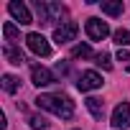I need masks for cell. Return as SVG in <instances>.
Listing matches in <instances>:
<instances>
[{"instance_id":"ffe728a7","label":"cell","mask_w":130,"mask_h":130,"mask_svg":"<svg viewBox=\"0 0 130 130\" xmlns=\"http://www.w3.org/2000/svg\"><path fill=\"white\" fill-rule=\"evenodd\" d=\"M127 72H130V64H127Z\"/></svg>"},{"instance_id":"7c38bea8","label":"cell","mask_w":130,"mask_h":130,"mask_svg":"<svg viewBox=\"0 0 130 130\" xmlns=\"http://www.w3.org/2000/svg\"><path fill=\"white\" fill-rule=\"evenodd\" d=\"M102 13H107V15H120V13H122V3H120V0H105V3H102Z\"/></svg>"},{"instance_id":"d6986e66","label":"cell","mask_w":130,"mask_h":130,"mask_svg":"<svg viewBox=\"0 0 130 130\" xmlns=\"http://www.w3.org/2000/svg\"><path fill=\"white\" fill-rule=\"evenodd\" d=\"M117 61H130V51L120 48V51H117Z\"/></svg>"},{"instance_id":"30bf717a","label":"cell","mask_w":130,"mask_h":130,"mask_svg":"<svg viewBox=\"0 0 130 130\" xmlns=\"http://www.w3.org/2000/svg\"><path fill=\"white\" fill-rule=\"evenodd\" d=\"M3 56H5L10 64H15V67H21V64L26 61V56H23V51H21L18 46H5V48H3Z\"/></svg>"},{"instance_id":"9c48e42d","label":"cell","mask_w":130,"mask_h":130,"mask_svg":"<svg viewBox=\"0 0 130 130\" xmlns=\"http://www.w3.org/2000/svg\"><path fill=\"white\" fill-rule=\"evenodd\" d=\"M31 82L36 84V87H48V84H54L56 79H54V74L46 69V67H31Z\"/></svg>"},{"instance_id":"52a82bcc","label":"cell","mask_w":130,"mask_h":130,"mask_svg":"<svg viewBox=\"0 0 130 130\" xmlns=\"http://www.w3.org/2000/svg\"><path fill=\"white\" fill-rule=\"evenodd\" d=\"M112 127H117V130H127L130 127V105L127 102H120L112 110Z\"/></svg>"},{"instance_id":"8fae6325","label":"cell","mask_w":130,"mask_h":130,"mask_svg":"<svg viewBox=\"0 0 130 130\" xmlns=\"http://www.w3.org/2000/svg\"><path fill=\"white\" fill-rule=\"evenodd\" d=\"M87 110H89L97 120H102V115H105V102H102L100 97H89V100H87Z\"/></svg>"},{"instance_id":"2e32d148","label":"cell","mask_w":130,"mask_h":130,"mask_svg":"<svg viewBox=\"0 0 130 130\" xmlns=\"http://www.w3.org/2000/svg\"><path fill=\"white\" fill-rule=\"evenodd\" d=\"M28 122H31V127H33V130H46V127H48L46 117H41V115H31V117H28Z\"/></svg>"},{"instance_id":"ac0fdd59","label":"cell","mask_w":130,"mask_h":130,"mask_svg":"<svg viewBox=\"0 0 130 130\" xmlns=\"http://www.w3.org/2000/svg\"><path fill=\"white\" fill-rule=\"evenodd\" d=\"M94 59H97V64H100L102 69H112V61H110V54H105V51H102V54H97Z\"/></svg>"},{"instance_id":"4fadbf2b","label":"cell","mask_w":130,"mask_h":130,"mask_svg":"<svg viewBox=\"0 0 130 130\" xmlns=\"http://www.w3.org/2000/svg\"><path fill=\"white\" fill-rule=\"evenodd\" d=\"M18 87H21V82H18L13 74H3V89H5V92L15 94V92H18Z\"/></svg>"},{"instance_id":"ba28073f","label":"cell","mask_w":130,"mask_h":130,"mask_svg":"<svg viewBox=\"0 0 130 130\" xmlns=\"http://www.w3.org/2000/svg\"><path fill=\"white\" fill-rule=\"evenodd\" d=\"M77 87H79V92H92V89H100V87H102V74H97V72H84V74L79 77Z\"/></svg>"},{"instance_id":"3957f363","label":"cell","mask_w":130,"mask_h":130,"mask_svg":"<svg viewBox=\"0 0 130 130\" xmlns=\"http://www.w3.org/2000/svg\"><path fill=\"white\" fill-rule=\"evenodd\" d=\"M77 31H79V26L74 21H61V26H56V31H54V41L59 46L61 43H69V41H74Z\"/></svg>"},{"instance_id":"8992f818","label":"cell","mask_w":130,"mask_h":130,"mask_svg":"<svg viewBox=\"0 0 130 130\" xmlns=\"http://www.w3.org/2000/svg\"><path fill=\"white\" fill-rule=\"evenodd\" d=\"M8 13L21 23V26H28V23H33V15H31V10H28V5L26 3H18V0H10L8 3Z\"/></svg>"},{"instance_id":"5bb4252c","label":"cell","mask_w":130,"mask_h":130,"mask_svg":"<svg viewBox=\"0 0 130 130\" xmlns=\"http://www.w3.org/2000/svg\"><path fill=\"white\" fill-rule=\"evenodd\" d=\"M112 38H115V43L122 48V46H130V31H125V28H117L115 33H112Z\"/></svg>"},{"instance_id":"277c9868","label":"cell","mask_w":130,"mask_h":130,"mask_svg":"<svg viewBox=\"0 0 130 130\" xmlns=\"http://www.w3.org/2000/svg\"><path fill=\"white\" fill-rule=\"evenodd\" d=\"M87 36L92 38V41H102V38H107L110 36V26L102 21V18H87Z\"/></svg>"},{"instance_id":"7a4b0ae2","label":"cell","mask_w":130,"mask_h":130,"mask_svg":"<svg viewBox=\"0 0 130 130\" xmlns=\"http://www.w3.org/2000/svg\"><path fill=\"white\" fill-rule=\"evenodd\" d=\"M33 8H36L38 21H41L43 26H48V23L59 21V18H61V13H64V5H61V3H51V0H36Z\"/></svg>"},{"instance_id":"9a60e30c","label":"cell","mask_w":130,"mask_h":130,"mask_svg":"<svg viewBox=\"0 0 130 130\" xmlns=\"http://www.w3.org/2000/svg\"><path fill=\"white\" fill-rule=\"evenodd\" d=\"M72 56H74V59H89V56H92V48H89L87 43H77V46L72 48Z\"/></svg>"},{"instance_id":"e0dca14e","label":"cell","mask_w":130,"mask_h":130,"mask_svg":"<svg viewBox=\"0 0 130 130\" xmlns=\"http://www.w3.org/2000/svg\"><path fill=\"white\" fill-rule=\"evenodd\" d=\"M3 36H5V41H15L18 38V28L13 23H3Z\"/></svg>"},{"instance_id":"6da1fadb","label":"cell","mask_w":130,"mask_h":130,"mask_svg":"<svg viewBox=\"0 0 130 130\" xmlns=\"http://www.w3.org/2000/svg\"><path fill=\"white\" fill-rule=\"evenodd\" d=\"M36 105H38L41 110L54 112V115L61 117V120H69V117L74 115V102H72L67 94H38V97H36Z\"/></svg>"},{"instance_id":"5b68a950","label":"cell","mask_w":130,"mask_h":130,"mask_svg":"<svg viewBox=\"0 0 130 130\" xmlns=\"http://www.w3.org/2000/svg\"><path fill=\"white\" fill-rule=\"evenodd\" d=\"M26 43H28V48H31L36 56H51V43H48L41 33H28V36H26Z\"/></svg>"}]
</instances>
